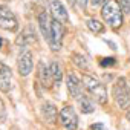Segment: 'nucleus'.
Returning a JSON list of instances; mask_svg holds the SVG:
<instances>
[{
  "label": "nucleus",
  "mask_w": 130,
  "mask_h": 130,
  "mask_svg": "<svg viewBox=\"0 0 130 130\" xmlns=\"http://www.w3.org/2000/svg\"><path fill=\"white\" fill-rule=\"evenodd\" d=\"M41 113H43V118L49 122V124H54L57 121V116H58V110L57 107L52 104V103H44L41 106Z\"/></svg>",
  "instance_id": "f8f14e48"
},
{
  "label": "nucleus",
  "mask_w": 130,
  "mask_h": 130,
  "mask_svg": "<svg viewBox=\"0 0 130 130\" xmlns=\"http://www.w3.org/2000/svg\"><path fill=\"white\" fill-rule=\"evenodd\" d=\"M2 43H3V40H2V38H0V47H2Z\"/></svg>",
  "instance_id": "b1692460"
},
{
  "label": "nucleus",
  "mask_w": 130,
  "mask_h": 130,
  "mask_svg": "<svg viewBox=\"0 0 130 130\" xmlns=\"http://www.w3.org/2000/svg\"><path fill=\"white\" fill-rule=\"evenodd\" d=\"M106 43H107V44H109V46H110V49H113V51H115V49H116V44H115V43H113V41H110V40H106Z\"/></svg>",
  "instance_id": "4be33fe9"
},
{
  "label": "nucleus",
  "mask_w": 130,
  "mask_h": 130,
  "mask_svg": "<svg viewBox=\"0 0 130 130\" xmlns=\"http://www.w3.org/2000/svg\"><path fill=\"white\" fill-rule=\"evenodd\" d=\"M38 26H40V31H41V34H43V37H44V40L47 41V44L51 43V40H52V20H51V17H49V14L47 12H40L38 14Z\"/></svg>",
  "instance_id": "0eeeda50"
},
{
  "label": "nucleus",
  "mask_w": 130,
  "mask_h": 130,
  "mask_svg": "<svg viewBox=\"0 0 130 130\" xmlns=\"http://www.w3.org/2000/svg\"><path fill=\"white\" fill-rule=\"evenodd\" d=\"M38 81H40V84H41L44 89H49V87H52V84H54V77H52L51 66L44 64L43 61L38 63Z\"/></svg>",
  "instance_id": "1a4fd4ad"
},
{
  "label": "nucleus",
  "mask_w": 130,
  "mask_h": 130,
  "mask_svg": "<svg viewBox=\"0 0 130 130\" xmlns=\"http://www.w3.org/2000/svg\"><path fill=\"white\" fill-rule=\"evenodd\" d=\"M51 12H52L55 20H58L61 23H69L68 11H66V8L63 6V3L60 2V0H52V2H51Z\"/></svg>",
  "instance_id": "9b49d317"
},
{
  "label": "nucleus",
  "mask_w": 130,
  "mask_h": 130,
  "mask_svg": "<svg viewBox=\"0 0 130 130\" xmlns=\"http://www.w3.org/2000/svg\"><path fill=\"white\" fill-rule=\"evenodd\" d=\"M17 68H19V72H20L22 77H28V75L32 72L34 60H32V54H31V51H28V49L20 51L19 58H17Z\"/></svg>",
  "instance_id": "39448f33"
},
{
  "label": "nucleus",
  "mask_w": 130,
  "mask_h": 130,
  "mask_svg": "<svg viewBox=\"0 0 130 130\" xmlns=\"http://www.w3.org/2000/svg\"><path fill=\"white\" fill-rule=\"evenodd\" d=\"M83 84H84V89L92 95V98H95L96 103L100 104H106L107 103V89L106 86L95 77H90V75H83Z\"/></svg>",
  "instance_id": "f03ea898"
},
{
  "label": "nucleus",
  "mask_w": 130,
  "mask_h": 130,
  "mask_svg": "<svg viewBox=\"0 0 130 130\" xmlns=\"http://www.w3.org/2000/svg\"><path fill=\"white\" fill-rule=\"evenodd\" d=\"M112 93H113V98H115L116 104L121 109H125L128 106V103H130V89H128V84H127L124 77H119L115 81Z\"/></svg>",
  "instance_id": "7ed1b4c3"
},
{
  "label": "nucleus",
  "mask_w": 130,
  "mask_h": 130,
  "mask_svg": "<svg viewBox=\"0 0 130 130\" xmlns=\"http://www.w3.org/2000/svg\"><path fill=\"white\" fill-rule=\"evenodd\" d=\"M72 61H74V64L78 68V69H81V71H86L87 68H89V64H87V60H86V57H83L81 54H77V52H72Z\"/></svg>",
  "instance_id": "dca6fc26"
},
{
  "label": "nucleus",
  "mask_w": 130,
  "mask_h": 130,
  "mask_svg": "<svg viewBox=\"0 0 130 130\" xmlns=\"http://www.w3.org/2000/svg\"><path fill=\"white\" fill-rule=\"evenodd\" d=\"M12 89V71L9 66L0 63V90L2 92H9Z\"/></svg>",
  "instance_id": "6e6552de"
},
{
  "label": "nucleus",
  "mask_w": 130,
  "mask_h": 130,
  "mask_svg": "<svg viewBox=\"0 0 130 130\" xmlns=\"http://www.w3.org/2000/svg\"><path fill=\"white\" fill-rule=\"evenodd\" d=\"M115 64H116V58L115 57H104L100 61L101 68H112V66H115Z\"/></svg>",
  "instance_id": "f3484780"
},
{
  "label": "nucleus",
  "mask_w": 130,
  "mask_h": 130,
  "mask_svg": "<svg viewBox=\"0 0 130 130\" xmlns=\"http://www.w3.org/2000/svg\"><path fill=\"white\" fill-rule=\"evenodd\" d=\"M58 119L64 128H77L78 127V116H77L75 109L72 106L63 107L58 113Z\"/></svg>",
  "instance_id": "20e7f679"
},
{
  "label": "nucleus",
  "mask_w": 130,
  "mask_h": 130,
  "mask_svg": "<svg viewBox=\"0 0 130 130\" xmlns=\"http://www.w3.org/2000/svg\"><path fill=\"white\" fill-rule=\"evenodd\" d=\"M51 71H52V77H54V84L60 87L61 84V80H63V72H61V66L58 61H52L51 64Z\"/></svg>",
  "instance_id": "4468645a"
},
{
  "label": "nucleus",
  "mask_w": 130,
  "mask_h": 130,
  "mask_svg": "<svg viewBox=\"0 0 130 130\" xmlns=\"http://www.w3.org/2000/svg\"><path fill=\"white\" fill-rule=\"evenodd\" d=\"M78 104H80V109H81V112L83 113H92L93 110H95V106H93V103H92V100L89 98V96H86V95H81L80 98H78Z\"/></svg>",
  "instance_id": "ddd939ff"
},
{
  "label": "nucleus",
  "mask_w": 130,
  "mask_h": 130,
  "mask_svg": "<svg viewBox=\"0 0 130 130\" xmlns=\"http://www.w3.org/2000/svg\"><path fill=\"white\" fill-rule=\"evenodd\" d=\"M104 3H106V0H90L92 8H98V6H101V5H104Z\"/></svg>",
  "instance_id": "6ab92c4d"
},
{
  "label": "nucleus",
  "mask_w": 130,
  "mask_h": 130,
  "mask_svg": "<svg viewBox=\"0 0 130 130\" xmlns=\"http://www.w3.org/2000/svg\"><path fill=\"white\" fill-rule=\"evenodd\" d=\"M125 118H127V121L130 122V107L127 109V112H125Z\"/></svg>",
  "instance_id": "5701e85b"
},
{
  "label": "nucleus",
  "mask_w": 130,
  "mask_h": 130,
  "mask_svg": "<svg viewBox=\"0 0 130 130\" xmlns=\"http://www.w3.org/2000/svg\"><path fill=\"white\" fill-rule=\"evenodd\" d=\"M122 9L119 6L118 0H106V3L101 8V17L103 20L112 28V29H119L124 23V15Z\"/></svg>",
  "instance_id": "f257e3e1"
},
{
  "label": "nucleus",
  "mask_w": 130,
  "mask_h": 130,
  "mask_svg": "<svg viewBox=\"0 0 130 130\" xmlns=\"http://www.w3.org/2000/svg\"><path fill=\"white\" fill-rule=\"evenodd\" d=\"M19 26L17 19L12 11L6 6H0V28L5 31H15Z\"/></svg>",
  "instance_id": "423d86ee"
},
{
  "label": "nucleus",
  "mask_w": 130,
  "mask_h": 130,
  "mask_svg": "<svg viewBox=\"0 0 130 130\" xmlns=\"http://www.w3.org/2000/svg\"><path fill=\"white\" fill-rule=\"evenodd\" d=\"M118 2H119V6H121L122 12L124 14H130V2L128 0H118Z\"/></svg>",
  "instance_id": "a211bd4d"
},
{
  "label": "nucleus",
  "mask_w": 130,
  "mask_h": 130,
  "mask_svg": "<svg viewBox=\"0 0 130 130\" xmlns=\"http://www.w3.org/2000/svg\"><path fill=\"white\" fill-rule=\"evenodd\" d=\"M90 128H92V130H95V128H106V125L101 124V122H96V124H92Z\"/></svg>",
  "instance_id": "aec40b11"
},
{
  "label": "nucleus",
  "mask_w": 130,
  "mask_h": 130,
  "mask_svg": "<svg viewBox=\"0 0 130 130\" xmlns=\"http://www.w3.org/2000/svg\"><path fill=\"white\" fill-rule=\"evenodd\" d=\"M77 3H78V6H80V8H83V9H84V8L87 6V0H77Z\"/></svg>",
  "instance_id": "412c9836"
},
{
  "label": "nucleus",
  "mask_w": 130,
  "mask_h": 130,
  "mask_svg": "<svg viewBox=\"0 0 130 130\" xmlns=\"http://www.w3.org/2000/svg\"><path fill=\"white\" fill-rule=\"evenodd\" d=\"M86 25H87V29H89L90 32H93V34H103V32L106 31L104 25H103L100 20H96V19H89V20L86 22Z\"/></svg>",
  "instance_id": "2eb2a0df"
},
{
  "label": "nucleus",
  "mask_w": 130,
  "mask_h": 130,
  "mask_svg": "<svg viewBox=\"0 0 130 130\" xmlns=\"http://www.w3.org/2000/svg\"><path fill=\"white\" fill-rule=\"evenodd\" d=\"M66 84H68V90H69V93H71V96H72V98L78 100V98L83 95L81 81H80V78H78L74 72H69V74H68Z\"/></svg>",
  "instance_id": "9d476101"
}]
</instances>
